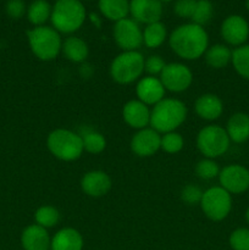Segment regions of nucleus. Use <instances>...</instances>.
Here are the masks:
<instances>
[{"mask_svg": "<svg viewBox=\"0 0 249 250\" xmlns=\"http://www.w3.org/2000/svg\"><path fill=\"white\" fill-rule=\"evenodd\" d=\"M168 44L183 60H198L209 48V36L204 27L192 22L176 27L168 37Z\"/></svg>", "mask_w": 249, "mask_h": 250, "instance_id": "nucleus-1", "label": "nucleus"}, {"mask_svg": "<svg viewBox=\"0 0 249 250\" xmlns=\"http://www.w3.org/2000/svg\"><path fill=\"white\" fill-rule=\"evenodd\" d=\"M187 106L173 98H164L150 111V126L159 133L173 132L187 119Z\"/></svg>", "mask_w": 249, "mask_h": 250, "instance_id": "nucleus-2", "label": "nucleus"}, {"mask_svg": "<svg viewBox=\"0 0 249 250\" xmlns=\"http://www.w3.org/2000/svg\"><path fill=\"white\" fill-rule=\"evenodd\" d=\"M87 12L81 0H56L51 9L50 21L59 33L71 34L84 23Z\"/></svg>", "mask_w": 249, "mask_h": 250, "instance_id": "nucleus-3", "label": "nucleus"}, {"mask_svg": "<svg viewBox=\"0 0 249 250\" xmlns=\"http://www.w3.org/2000/svg\"><path fill=\"white\" fill-rule=\"evenodd\" d=\"M29 48L37 59L42 61L54 60L61 53L60 33L49 26H39L27 31Z\"/></svg>", "mask_w": 249, "mask_h": 250, "instance_id": "nucleus-4", "label": "nucleus"}, {"mask_svg": "<svg viewBox=\"0 0 249 250\" xmlns=\"http://www.w3.org/2000/svg\"><path fill=\"white\" fill-rule=\"evenodd\" d=\"M46 146L56 159L62 161L77 160L84 151L81 134L65 128L51 131L46 138Z\"/></svg>", "mask_w": 249, "mask_h": 250, "instance_id": "nucleus-5", "label": "nucleus"}, {"mask_svg": "<svg viewBox=\"0 0 249 250\" xmlns=\"http://www.w3.org/2000/svg\"><path fill=\"white\" fill-rule=\"evenodd\" d=\"M144 58L138 50L122 51L110 65V76L119 84H129L141 80L144 72Z\"/></svg>", "mask_w": 249, "mask_h": 250, "instance_id": "nucleus-6", "label": "nucleus"}, {"mask_svg": "<svg viewBox=\"0 0 249 250\" xmlns=\"http://www.w3.org/2000/svg\"><path fill=\"white\" fill-rule=\"evenodd\" d=\"M229 137L226 129L217 125H210L199 131L197 136V146L200 153L208 159L224 155L229 148Z\"/></svg>", "mask_w": 249, "mask_h": 250, "instance_id": "nucleus-7", "label": "nucleus"}, {"mask_svg": "<svg viewBox=\"0 0 249 250\" xmlns=\"http://www.w3.org/2000/svg\"><path fill=\"white\" fill-rule=\"evenodd\" d=\"M200 208L211 221H222L232 210V197L222 187H211L203 193Z\"/></svg>", "mask_w": 249, "mask_h": 250, "instance_id": "nucleus-8", "label": "nucleus"}, {"mask_svg": "<svg viewBox=\"0 0 249 250\" xmlns=\"http://www.w3.org/2000/svg\"><path fill=\"white\" fill-rule=\"evenodd\" d=\"M112 36L117 46L124 51L138 50L139 46L143 44V31L139 27V23L128 17L115 22Z\"/></svg>", "mask_w": 249, "mask_h": 250, "instance_id": "nucleus-9", "label": "nucleus"}, {"mask_svg": "<svg viewBox=\"0 0 249 250\" xmlns=\"http://www.w3.org/2000/svg\"><path fill=\"white\" fill-rule=\"evenodd\" d=\"M160 81L166 90L172 93H182L192 84L193 73L185 63H166L160 75Z\"/></svg>", "mask_w": 249, "mask_h": 250, "instance_id": "nucleus-10", "label": "nucleus"}, {"mask_svg": "<svg viewBox=\"0 0 249 250\" xmlns=\"http://www.w3.org/2000/svg\"><path fill=\"white\" fill-rule=\"evenodd\" d=\"M220 187L229 194H242L249 189V170L238 164L225 166L219 173Z\"/></svg>", "mask_w": 249, "mask_h": 250, "instance_id": "nucleus-11", "label": "nucleus"}, {"mask_svg": "<svg viewBox=\"0 0 249 250\" xmlns=\"http://www.w3.org/2000/svg\"><path fill=\"white\" fill-rule=\"evenodd\" d=\"M221 37L227 44L241 46L249 38V23L243 16L231 15L224 20L221 24Z\"/></svg>", "mask_w": 249, "mask_h": 250, "instance_id": "nucleus-12", "label": "nucleus"}, {"mask_svg": "<svg viewBox=\"0 0 249 250\" xmlns=\"http://www.w3.org/2000/svg\"><path fill=\"white\" fill-rule=\"evenodd\" d=\"M161 136L153 128L139 129L131 139V150L139 158H148L154 155L160 149Z\"/></svg>", "mask_w": 249, "mask_h": 250, "instance_id": "nucleus-13", "label": "nucleus"}, {"mask_svg": "<svg viewBox=\"0 0 249 250\" xmlns=\"http://www.w3.org/2000/svg\"><path fill=\"white\" fill-rule=\"evenodd\" d=\"M129 15L138 23L159 22L163 16V2L160 0H131Z\"/></svg>", "mask_w": 249, "mask_h": 250, "instance_id": "nucleus-14", "label": "nucleus"}, {"mask_svg": "<svg viewBox=\"0 0 249 250\" xmlns=\"http://www.w3.org/2000/svg\"><path fill=\"white\" fill-rule=\"evenodd\" d=\"M165 87L161 83L160 78L154 76H145L138 81L136 87V93L138 100L145 105H155L165 98Z\"/></svg>", "mask_w": 249, "mask_h": 250, "instance_id": "nucleus-15", "label": "nucleus"}, {"mask_svg": "<svg viewBox=\"0 0 249 250\" xmlns=\"http://www.w3.org/2000/svg\"><path fill=\"white\" fill-rule=\"evenodd\" d=\"M81 188L88 197H104L111 189V178L104 171H89L81 180Z\"/></svg>", "mask_w": 249, "mask_h": 250, "instance_id": "nucleus-16", "label": "nucleus"}, {"mask_svg": "<svg viewBox=\"0 0 249 250\" xmlns=\"http://www.w3.org/2000/svg\"><path fill=\"white\" fill-rule=\"evenodd\" d=\"M122 117L129 127L138 131L146 128V126L150 125V110L148 105L138 99L129 100L124 105Z\"/></svg>", "mask_w": 249, "mask_h": 250, "instance_id": "nucleus-17", "label": "nucleus"}, {"mask_svg": "<svg viewBox=\"0 0 249 250\" xmlns=\"http://www.w3.org/2000/svg\"><path fill=\"white\" fill-rule=\"evenodd\" d=\"M21 244L24 250H49L51 238L45 229L34 224L23 229L21 234Z\"/></svg>", "mask_w": 249, "mask_h": 250, "instance_id": "nucleus-18", "label": "nucleus"}, {"mask_svg": "<svg viewBox=\"0 0 249 250\" xmlns=\"http://www.w3.org/2000/svg\"><path fill=\"white\" fill-rule=\"evenodd\" d=\"M195 112L198 116L207 121L217 120L224 112V104L222 100L215 94H203L195 100L194 104Z\"/></svg>", "mask_w": 249, "mask_h": 250, "instance_id": "nucleus-19", "label": "nucleus"}, {"mask_svg": "<svg viewBox=\"0 0 249 250\" xmlns=\"http://www.w3.org/2000/svg\"><path fill=\"white\" fill-rule=\"evenodd\" d=\"M83 238L77 229L65 227L56 232L51 238V250H82Z\"/></svg>", "mask_w": 249, "mask_h": 250, "instance_id": "nucleus-20", "label": "nucleus"}, {"mask_svg": "<svg viewBox=\"0 0 249 250\" xmlns=\"http://www.w3.org/2000/svg\"><path fill=\"white\" fill-rule=\"evenodd\" d=\"M226 132L229 141L234 143H244L249 139V115L246 112H236L228 119Z\"/></svg>", "mask_w": 249, "mask_h": 250, "instance_id": "nucleus-21", "label": "nucleus"}, {"mask_svg": "<svg viewBox=\"0 0 249 250\" xmlns=\"http://www.w3.org/2000/svg\"><path fill=\"white\" fill-rule=\"evenodd\" d=\"M61 53L71 62L81 63L84 62L85 59L88 58L89 48H88V44L83 39L72 36L68 37L62 42Z\"/></svg>", "mask_w": 249, "mask_h": 250, "instance_id": "nucleus-22", "label": "nucleus"}, {"mask_svg": "<svg viewBox=\"0 0 249 250\" xmlns=\"http://www.w3.org/2000/svg\"><path fill=\"white\" fill-rule=\"evenodd\" d=\"M98 7L105 19L114 22L126 19L129 14L128 0H99Z\"/></svg>", "mask_w": 249, "mask_h": 250, "instance_id": "nucleus-23", "label": "nucleus"}, {"mask_svg": "<svg viewBox=\"0 0 249 250\" xmlns=\"http://www.w3.org/2000/svg\"><path fill=\"white\" fill-rule=\"evenodd\" d=\"M205 61L212 68H224L231 62L232 51L224 44H215L205 51Z\"/></svg>", "mask_w": 249, "mask_h": 250, "instance_id": "nucleus-24", "label": "nucleus"}, {"mask_svg": "<svg viewBox=\"0 0 249 250\" xmlns=\"http://www.w3.org/2000/svg\"><path fill=\"white\" fill-rule=\"evenodd\" d=\"M51 6L46 0H34L27 9V19L34 27L45 26L46 21L50 20Z\"/></svg>", "mask_w": 249, "mask_h": 250, "instance_id": "nucleus-25", "label": "nucleus"}, {"mask_svg": "<svg viewBox=\"0 0 249 250\" xmlns=\"http://www.w3.org/2000/svg\"><path fill=\"white\" fill-rule=\"evenodd\" d=\"M166 38H167V31H166L165 24L160 21L146 24L143 31L144 45L150 49H155L163 45Z\"/></svg>", "mask_w": 249, "mask_h": 250, "instance_id": "nucleus-26", "label": "nucleus"}, {"mask_svg": "<svg viewBox=\"0 0 249 250\" xmlns=\"http://www.w3.org/2000/svg\"><path fill=\"white\" fill-rule=\"evenodd\" d=\"M231 62L236 72L242 78L249 81V44L237 46L232 51Z\"/></svg>", "mask_w": 249, "mask_h": 250, "instance_id": "nucleus-27", "label": "nucleus"}, {"mask_svg": "<svg viewBox=\"0 0 249 250\" xmlns=\"http://www.w3.org/2000/svg\"><path fill=\"white\" fill-rule=\"evenodd\" d=\"M60 220V214L56 208L51 205H43L38 208L34 212V221L38 226H42L43 229H48L55 226Z\"/></svg>", "mask_w": 249, "mask_h": 250, "instance_id": "nucleus-28", "label": "nucleus"}, {"mask_svg": "<svg viewBox=\"0 0 249 250\" xmlns=\"http://www.w3.org/2000/svg\"><path fill=\"white\" fill-rule=\"evenodd\" d=\"M83 142V149L89 154H100L106 148V139L97 131H85L81 134Z\"/></svg>", "mask_w": 249, "mask_h": 250, "instance_id": "nucleus-29", "label": "nucleus"}, {"mask_svg": "<svg viewBox=\"0 0 249 250\" xmlns=\"http://www.w3.org/2000/svg\"><path fill=\"white\" fill-rule=\"evenodd\" d=\"M212 15H214V7L210 0H197L192 21L198 26L204 27L212 19Z\"/></svg>", "mask_w": 249, "mask_h": 250, "instance_id": "nucleus-30", "label": "nucleus"}, {"mask_svg": "<svg viewBox=\"0 0 249 250\" xmlns=\"http://www.w3.org/2000/svg\"><path fill=\"white\" fill-rule=\"evenodd\" d=\"M185 146V141L183 137L177 132H168V133H164L161 136V144L160 149H163L165 153L167 154H177L180 153Z\"/></svg>", "mask_w": 249, "mask_h": 250, "instance_id": "nucleus-31", "label": "nucleus"}, {"mask_svg": "<svg viewBox=\"0 0 249 250\" xmlns=\"http://www.w3.org/2000/svg\"><path fill=\"white\" fill-rule=\"evenodd\" d=\"M195 173L200 180L209 181L215 177H219L220 167L214 159L205 158L198 161V164L195 165Z\"/></svg>", "mask_w": 249, "mask_h": 250, "instance_id": "nucleus-32", "label": "nucleus"}, {"mask_svg": "<svg viewBox=\"0 0 249 250\" xmlns=\"http://www.w3.org/2000/svg\"><path fill=\"white\" fill-rule=\"evenodd\" d=\"M229 246L233 250H249V229H237L229 236Z\"/></svg>", "mask_w": 249, "mask_h": 250, "instance_id": "nucleus-33", "label": "nucleus"}, {"mask_svg": "<svg viewBox=\"0 0 249 250\" xmlns=\"http://www.w3.org/2000/svg\"><path fill=\"white\" fill-rule=\"evenodd\" d=\"M203 190L195 185H187L181 190V199L187 205L200 204L203 198Z\"/></svg>", "mask_w": 249, "mask_h": 250, "instance_id": "nucleus-34", "label": "nucleus"}, {"mask_svg": "<svg viewBox=\"0 0 249 250\" xmlns=\"http://www.w3.org/2000/svg\"><path fill=\"white\" fill-rule=\"evenodd\" d=\"M197 0H176L173 12L181 19H192Z\"/></svg>", "mask_w": 249, "mask_h": 250, "instance_id": "nucleus-35", "label": "nucleus"}, {"mask_svg": "<svg viewBox=\"0 0 249 250\" xmlns=\"http://www.w3.org/2000/svg\"><path fill=\"white\" fill-rule=\"evenodd\" d=\"M166 66L165 61L161 59V56L159 55H151L144 61V71L148 73L149 76H158L161 75L164 67Z\"/></svg>", "mask_w": 249, "mask_h": 250, "instance_id": "nucleus-36", "label": "nucleus"}, {"mask_svg": "<svg viewBox=\"0 0 249 250\" xmlns=\"http://www.w3.org/2000/svg\"><path fill=\"white\" fill-rule=\"evenodd\" d=\"M5 11L11 19L19 20L26 14V5L23 0H7L5 5Z\"/></svg>", "mask_w": 249, "mask_h": 250, "instance_id": "nucleus-37", "label": "nucleus"}, {"mask_svg": "<svg viewBox=\"0 0 249 250\" xmlns=\"http://www.w3.org/2000/svg\"><path fill=\"white\" fill-rule=\"evenodd\" d=\"M89 20H90V22H92V23L97 27V28H100V27H102V20H100V17L98 16L95 12H90Z\"/></svg>", "mask_w": 249, "mask_h": 250, "instance_id": "nucleus-38", "label": "nucleus"}, {"mask_svg": "<svg viewBox=\"0 0 249 250\" xmlns=\"http://www.w3.org/2000/svg\"><path fill=\"white\" fill-rule=\"evenodd\" d=\"M246 221H247V224L249 225V208L247 209V211H246Z\"/></svg>", "mask_w": 249, "mask_h": 250, "instance_id": "nucleus-39", "label": "nucleus"}, {"mask_svg": "<svg viewBox=\"0 0 249 250\" xmlns=\"http://www.w3.org/2000/svg\"><path fill=\"white\" fill-rule=\"evenodd\" d=\"M246 7L249 10V0H246Z\"/></svg>", "mask_w": 249, "mask_h": 250, "instance_id": "nucleus-40", "label": "nucleus"}, {"mask_svg": "<svg viewBox=\"0 0 249 250\" xmlns=\"http://www.w3.org/2000/svg\"><path fill=\"white\" fill-rule=\"evenodd\" d=\"M161 2H168V1H172V0H160Z\"/></svg>", "mask_w": 249, "mask_h": 250, "instance_id": "nucleus-41", "label": "nucleus"}]
</instances>
